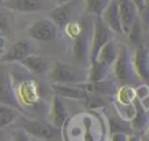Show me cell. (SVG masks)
<instances>
[{"mask_svg": "<svg viewBox=\"0 0 149 141\" xmlns=\"http://www.w3.org/2000/svg\"><path fill=\"white\" fill-rule=\"evenodd\" d=\"M19 126L20 128L28 135H31L37 139L48 140L54 138L57 134L56 127H54L51 124L42 120V119H30L24 117H19Z\"/></svg>", "mask_w": 149, "mask_h": 141, "instance_id": "3957f363", "label": "cell"}, {"mask_svg": "<svg viewBox=\"0 0 149 141\" xmlns=\"http://www.w3.org/2000/svg\"><path fill=\"white\" fill-rule=\"evenodd\" d=\"M133 2V5L136 7L137 12H143L144 9H147V0H130Z\"/></svg>", "mask_w": 149, "mask_h": 141, "instance_id": "f1b7e54d", "label": "cell"}, {"mask_svg": "<svg viewBox=\"0 0 149 141\" xmlns=\"http://www.w3.org/2000/svg\"><path fill=\"white\" fill-rule=\"evenodd\" d=\"M134 71L137 77L147 82L149 77V50L146 44H139L132 56Z\"/></svg>", "mask_w": 149, "mask_h": 141, "instance_id": "7c38bea8", "label": "cell"}, {"mask_svg": "<svg viewBox=\"0 0 149 141\" xmlns=\"http://www.w3.org/2000/svg\"><path fill=\"white\" fill-rule=\"evenodd\" d=\"M76 85H78L80 89H83L88 94H93V96L107 97V96H113L116 93L115 84L107 78L102 79V80H98V82L85 80V82L76 84Z\"/></svg>", "mask_w": 149, "mask_h": 141, "instance_id": "4fadbf2b", "label": "cell"}, {"mask_svg": "<svg viewBox=\"0 0 149 141\" xmlns=\"http://www.w3.org/2000/svg\"><path fill=\"white\" fill-rule=\"evenodd\" d=\"M78 5V0H72L70 2L57 5L48 10L49 19L57 26V28H64L69 22L72 21L74 9Z\"/></svg>", "mask_w": 149, "mask_h": 141, "instance_id": "9c48e42d", "label": "cell"}, {"mask_svg": "<svg viewBox=\"0 0 149 141\" xmlns=\"http://www.w3.org/2000/svg\"><path fill=\"white\" fill-rule=\"evenodd\" d=\"M111 129H112V133L121 132L127 135L133 134V129L130 127L129 121L123 120V119H112L111 120Z\"/></svg>", "mask_w": 149, "mask_h": 141, "instance_id": "484cf974", "label": "cell"}, {"mask_svg": "<svg viewBox=\"0 0 149 141\" xmlns=\"http://www.w3.org/2000/svg\"><path fill=\"white\" fill-rule=\"evenodd\" d=\"M7 28H8V20L2 13H0V30L3 31Z\"/></svg>", "mask_w": 149, "mask_h": 141, "instance_id": "f546056e", "label": "cell"}, {"mask_svg": "<svg viewBox=\"0 0 149 141\" xmlns=\"http://www.w3.org/2000/svg\"><path fill=\"white\" fill-rule=\"evenodd\" d=\"M51 1H54L56 5H63V3L70 2V1H72V0H51Z\"/></svg>", "mask_w": 149, "mask_h": 141, "instance_id": "1f68e13d", "label": "cell"}, {"mask_svg": "<svg viewBox=\"0 0 149 141\" xmlns=\"http://www.w3.org/2000/svg\"><path fill=\"white\" fill-rule=\"evenodd\" d=\"M58 28L57 26L48 17L40 19L31 22L27 28V34L36 41L40 42H50L57 37Z\"/></svg>", "mask_w": 149, "mask_h": 141, "instance_id": "8992f818", "label": "cell"}, {"mask_svg": "<svg viewBox=\"0 0 149 141\" xmlns=\"http://www.w3.org/2000/svg\"><path fill=\"white\" fill-rule=\"evenodd\" d=\"M68 117H69V112L64 104L63 98L54 94L52 101H51V107H50L49 124H51L56 128H61L65 124Z\"/></svg>", "mask_w": 149, "mask_h": 141, "instance_id": "9a60e30c", "label": "cell"}, {"mask_svg": "<svg viewBox=\"0 0 149 141\" xmlns=\"http://www.w3.org/2000/svg\"><path fill=\"white\" fill-rule=\"evenodd\" d=\"M118 9H119V16L120 22L122 27V33L126 34L135 19L137 17V9L133 5L130 0H120L118 1Z\"/></svg>", "mask_w": 149, "mask_h": 141, "instance_id": "2e32d148", "label": "cell"}, {"mask_svg": "<svg viewBox=\"0 0 149 141\" xmlns=\"http://www.w3.org/2000/svg\"><path fill=\"white\" fill-rule=\"evenodd\" d=\"M17 100L22 106H36L40 101V93H38V86L34 79H24L17 86V90H15Z\"/></svg>", "mask_w": 149, "mask_h": 141, "instance_id": "ba28073f", "label": "cell"}, {"mask_svg": "<svg viewBox=\"0 0 149 141\" xmlns=\"http://www.w3.org/2000/svg\"><path fill=\"white\" fill-rule=\"evenodd\" d=\"M133 105H134V115L129 120V124L133 129V133L134 132L141 133L148 126V111H147V107L143 106L141 101L137 100L136 98L134 99Z\"/></svg>", "mask_w": 149, "mask_h": 141, "instance_id": "ac0fdd59", "label": "cell"}, {"mask_svg": "<svg viewBox=\"0 0 149 141\" xmlns=\"http://www.w3.org/2000/svg\"><path fill=\"white\" fill-rule=\"evenodd\" d=\"M113 72L114 76L123 83H134L136 79V73L134 71L132 55L129 52L128 47L121 45L118 50L116 58L113 63Z\"/></svg>", "mask_w": 149, "mask_h": 141, "instance_id": "7a4b0ae2", "label": "cell"}, {"mask_svg": "<svg viewBox=\"0 0 149 141\" xmlns=\"http://www.w3.org/2000/svg\"><path fill=\"white\" fill-rule=\"evenodd\" d=\"M0 104L22 111V107L15 93L13 77L10 72L1 65H0Z\"/></svg>", "mask_w": 149, "mask_h": 141, "instance_id": "5b68a950", "label": "cell"}, {"mask_svg": "<svg viewBox=\"0 0 149 141\" xmlns=\"http://www.w3.org/2000/svg\"><path fill=\"white\" fill-rule=\"evenodd\" d=\"M2 6L16 12L22 13H31L50 9L51 6L48 0H5L2 1Z\"/></svg>", "mask_w": 149, "mask_h": 141, "instance_id": "30bf717a", "label": "cell"}, {"mask_svg": "<svg viewBox=\"0 0 149 141\" xmlns=\"http://www.w3.org/2000/svg\"><path fill=\"white\" fill-rule=\"evenodd\" d=\"M48 78L52 84H79L87 80V70L56 61L48 71Z\"/></svg>", "mask_w": 149, "mask_h": 141, "instance_id": "6da1fadb", "label": "cell"}, {"mask_svg": "<svg viewBox=\"0 0 149 141\" xmlns=\"http://www.w3.org/2000/svg\"><path fill=\"white\" fill-rule=\"evenodd\" d=\"M116 55H118V50H116V47L114 44V42L112 40H109L98 52L97 55V58L95 61L105 64L106 66L111 68L116 58Z\"/></svg>", "mask_w": 149, "mask_h": 141, "instance_id": "ffe728a7", "label": "cell"}, {"mask_svg": "<svg viewBox=\"0 0 149 141\" xmlns=\"http://www.w3.org/2000/svg\"><path fill=\"white\" fill-rule=\"evenodd\" d=\"M92 26L91 24H83V29L78 36H76L72 43V51L74 57L79 63H85L88 61L90 54V43H91V34H92Z\"/></svg>", "mask_w": 149, "mask_h": 141, "instance_id": "52a82bcc", "label": "cell"}, {"mask_svg": "<svg viewBox=\"0 0 149 141\" xmlns=\"http://www.w3.org/2000/svg\"><path fill=\"white\" fill-rule=\"evenodd\" d=\"M20 112L21 111L16 110L14 107L0 104V129H3L7 126L15 122L21 114Z\"/></svg>", "mask_w": 149, "mask_h": 141, "instance_id": "7402d4cb", "label": "cell"}, {"mask_svg": "<svg viewBox=\"0 0 149 141\" xmlns=\"http://www.w3.org/2000/svg\"><path fill=\"white\" fill-rule=\"evenodd\" d=\"M127 141H142V139L139 134H130V135H128Z\"/></svg>", "mask_w": 149, "mask_h": 141, "instance_id": "4dcf8cb0", "label": "cell"}, {"mask_svg": "<svg viewBox=\"0 0 149 141\" xmlns=\"http://www.w3.org/2000/svg\"><path fill=\"white\" fill-rule=\"evenodd\" d=\"M142 21L141 19L137 16L135 19V21L133 22V24L130 26L129 30L126 33L128 35V40L133 43V44H141V38H142Z\"/></svg>", "mask_w": 149, "mask_h": 141, "instance_id": "603a6c76", "label": "cell"}, {"mask_svg": "<svg viewBox=\"0 0 149 141\" xmlns=\"http://www.w3.org/2000/svg\"><path fill=\"white\" fill-rule=\"evenodd\" d=\"M100 17L102 22L106 24V27L115 34H123L122 33V27L120 22V16H119V9H118V1L116 0H111L106 8L102 10L100 14Z\"/></svg>", "mask_w": 149, "mask_h": 141, "instance_id": "5bb4252c", "label": "cell"}, {"mask_svg": "<svg viewBox=\"0 0 149 141\" xmlns=\"http://www.w3.org/2000/svg\"><path fill=\"white\" fill-rule=\"evenodd\" d=\"M111 0H84L85 9L87 13L93 14L95 16H100L102 10L106 8Z\"/></svg>", "mask_w": 149, "mask_h": 141, "instance_id": "cb8c5ba5", "label": "cell"}, {"mask_svg": "<svg viewBox=\"0 0 149 141\" xmlns=\"http://www.w3.org/2000/svg\"><path fill=\"white\" fill-rule=\"evenodd\" d=\"M51 89L56 96L63 99H85L88 97V93L76 84H51Z\"/></svg>", "mask_w": 149, "mask_h": 141, "instance_id": "e0dca14e", "label": "cell"}, {"mask_svg": "<svg viewBox=\"0 0 149 141\" xmlns=\"http://www.w3.org/2000/svg\"><path fill=\"white\" fill-rule=\"evenodd\" d=\"M19 63L28 71H30L33 73H37V75L44 73L48 70V62L45 61V58L42 56L35 55V54H30V55L26 56Z\"/></svg>", "mask_w": 149, "mask_h": 141, "instance_id": "d6986e66", "label": "cell"}, {"mask_svg": "<svg viewBox=\"0 0 149 141\" xmlns=\"http://www.w3.org/2000/svg\"><path fill=\"white\" fill-rule=\"evenodd\" d=\"M30 54H34L30 43L26 40H20L13 43L0 56V63H19L21 59H23L26 56Z\"/></svg>", "mask_w": 149, "mask_h": 141, "instance_id": "8fae6325", "label": "cell"}, {"mask_svg": "<svg viewBox=\"0 0 149 141\" xmlns=\"http://www.w3.org/2000/svg\"><path fill=\"white\" fill-rule=\"evenodd\" d=\"M0 141H7V140H6V138H5L2 134H0Z\"/></svg>", "mask_w": 149, "mask_h": 141, "instance_id": "d6a6232c", "label": "cell"}, {"mask_svg": "<svg viewBox=\"0 0 149 141\" xmlns=\"http://www.w3.org/2000/svg\"><path fill=\"white\" fill-rule=\"evenodd\" d=\"M12 141H30V139H29L28 134H26L22 129H20V131H16L13 133Z\"/></svg>", "mask_w": 149, "mask_h": 141, "instance_id": "4316f807", "label": "cell"}, {"mask_svg": "<svg viewBox=\"0 0 149 141\" xmlns=\"http://www.w3.org/2000/svg\"><path fill=\"white\" fill-rule=\"evenodd\" d=\"M116 98H118L119 104L130 105V104H133V101L135 99V89L132 87L130 85H126L118 91Z\"/></svg>", "mask_w": 149, "mask_h": 141, "instance_id": "d4e9b609", "label": "cell"}, {"mask_svg": "<svg viewBox=\"0 0 149 141\" xmlns=\"http://www.w3.org/2000/svg\"><path fill=\"white\" fill-rule=\"evenodd\" d=\"M128 135L121 132H114L111 135V140L109 141H127Z\"/></svg>", "mask_w": 149, "mask_h": 141, "instance_id": "83f0119b", "label": "cell"}, {"mask_svg": "<svg viewBox=\"0 0 149 141\" xmlns=\"http://www.w3.org/2000/svg\"><path fill=\"white\" fill-rule=\"evenodd\" d=\"M109 72V68L105 64L93 61L90 63V68L87 69V80L88 82H98L106 79Z\"/></svg>", "mask_w": 149, "mask_h": 141, "instance_id": "44dd1931", "label": "cell"}, {"mask_svg": "<svg viewBox=\"0 0 149 141\" xmlns=\"http://www.w3.org/2000/svg\"><path fill=\"white\" fill-rule=\"evenodd\" d=\"M0 36H2V31L1 30H0Z\"/></svg>", "mask_w": 149, "mask_h": 141, "instance_id": "836d02e7", "label": "cell"}, {"mask_svg": "<svg viewBox=\"0 0 149 141\" xmlns=\"http://www.w3.org/2000/svg\"><path fill=\"white\" fill-rule=\"evenodd\" d=\"M112 31L106 27L102 22L100 16H95L93 20L92 26V34H91V43H90V54H88V62H93L97 58L99 50L109 41L112 40Z\"/></svg>", "mask_w": 149, "mask_h": 141, "instance_id": "277c9868", "label": "cell"}]
</instances>
